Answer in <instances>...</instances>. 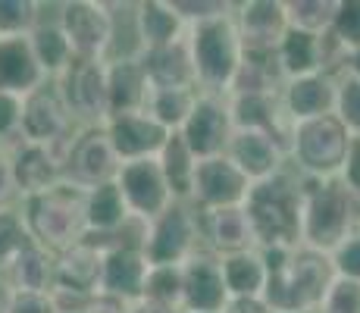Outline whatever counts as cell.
Instances as JSON below:
<instances>
[{
  "instance_id": "cell-1",
  "label": "cell",
  "mask_w": 360,
  "mask_h": 313,
  "mask_svg": "<svg viewBox=\"0 0 360 313\" xmlns=\"http://www.w3.org/2000/svg\"><path fill=\"white\" fill-rule=\"evenodd\" d=\"M260 254L266 263V307L273 313H316L329 285L335 282L332 257L304 245L260 248Z\"/></svg>"
},
{
  "instance_id": "cell-2",
  "label": "cell",
  "mask_w": 360,
  "mask_h": 313,
  "mask_svg": "<svg viewBox=\"0 0 360 313\" xmlns=\"http://www.w3.org/2000/svg\"><path fill=\"white\" fill-rule=\"evenodd\" d=\"M301 210H304V179L295 170L251 185L245 213L257 248H297L301 245Z\"/></svg>"
},
{
  "instance_id": "cell-3",
  "label": "cell",
  "mask_w": 360,
  "mask_h": 313,
  "mask_svg": "<svg viewBox=\"0 0 360 313\" xmlns=\"http://www.w3.org/2000/svg\"><path fill=\"white\" fill-rule=\"evenodd\" d=\"M16 210L22 217L29 241L51 250L53 257L85 238V191L60 182L32 198H19Z\"/></svg>"
},
{
  "instance_id": "cell-4",
  "label": "cell",
  "mask_w": 360,
  "mask_h": 313,
  "mask_svg": "<svg viewBox=\"0 0 360 313\" xmlns=\"http://www.w3.org/2000/svg\"><path fill=\"white\" fill-rule=\"evenodd\" d=\"M354 232V194L345 188L342 179H304L301 245L320 254H332Z\"/></svg>"
},
{
  "instance_id": "cell-5",
  "label": "cell",
  "mask_w": 360,
  "mask_h": 313,
  "mask_svg": "<svg viewBox=\"0 0 360 313\" xmlns=\"http://www.w3.org/2000/svg\"><path fill=\"white\" fill-rule=\"evenodd\" d=\"M185 41H188L191 66H195L198 91L229 94L235 72H238L241 60H245V47H241L232 13L188 25Z\"/></svg>"
},
{
  "instance_id": "cell-6",
  "label": "cell",
  "mask_w": 360,
  "mask_h": 313,
  "mask_svg": "<svg viewBox=\"0 0 360 313\" xmlns=\"http://www.w3.org/2000/svg\"><path fill=\"white\" fill-rule=\"evenodd\" d=\"M351 141V132L335 116L297 122L288 138V170H295L301 179H338Z\"/></svg>"
},
{
  "instance_id": "cell-7",
  "label": "cell",
  "mask_w": 360,
  "mask_h": 313,
  "mask_svg": "<svg viewBox=\"0 0 360 313\" xmlns=\"http://www.w3.org/2000/svg\"><path fill=\"white\" fill-rule=\"evenodd\" d=\"M57 23L63 29L75 60H107L116 44V6L103 0H66L57 4Z\"/></svg>"
},
{
  "instance_id": "cell-8",
  "label": "cell",
  "mask_w": 360,
  "mask_h": 313,
  "mask_svg": "<svg viewBox=\"0 0 360 313\" xmlns=\"http://www.w3.org/2000/svg\"><path fill=\"white\" fill-rule=\"evenodd\" d=\"M53 85L63 97L75 129H103V122L110 120L107 60H75Z\"/></svg>"
},
{
  "instance_id": "cell-9",
  "label": "cell",
  "mask_w": 360,
  "mask_h": 313,
  "mask_svg": "<svg viewBox=\"0 0 360 313\" xmlns=\"http://www.w3.org/2000/svg\"><path fill=\"white\" fill-rule=\"evenodd\" d=\"M200 248V219L191 204H172L154 222H148L144 257L150 267H182Z\"/></svg>"
},
{
  "instance_id": "cell-10",
  "label": "cell",
  "mask_w": 360,
  "mask_h": 313,
  "mask_svg": "<svg viewBox=\"0 0 360 313\" xmlns=\"http://www.w3.org/2000/svg\"><path fill=\"white\" fill-rule=\"evenodd\" d=\"M179 135H182V141L188 144V151L198 160L223 157L235 135L232 113H229V94L198 91V101L191 107L185 125L179 129Z\"/></svg>"
},
{
  "instance_id": "cell-11",
  "label": "cell",
  "mask_w": 360,
  "mask_h": 313,
  "mask_svg": "<svg viewBox=\"0 0 360 313\" xmlns=\"http://www.w3.org/2000/svg\"><path fill=\"white\" fill-rule=\"evenodd\" d=\"M120 172V160L110 148L103 129H79L63 151V182L91 191L107 185Z\"/></svg>"
},
{
  "instance_id": "cell-12",
  "label": "cell",
  "mask_w": 360,
  "mask_h": 313,
  "mask_svg": "<svg viewBox=\"0 0 360 313\" xmlns=\"http://www.w3.org/2000/svg\"><path fill=\"white\" fill-rule=\"evenodd\" d=\"M75 132L79 129H75L72 116H69L53 82H47L38 91L22 97V141L66 151V144L72 141Z\"/></svg>"
},
{
  "instance_id": "cell-13",
  "label": "cell",
  "mask_w": 360,
  "mask_h": 313,
  "mask_svg": "<svg viewBox=\"0 0 360 313\" xmlns=\"http://www.w3.org/2000/svg\"><path fill=\"white\" fill-rule=\"evenodd\" d=\"M113 185L120 188V194H122V200H126L131 217L144 219V222H154L160 213H166L172 204H176L169 185H166V179L160 172L157 157L120 163V172H116Z\"/></svg>"
},
{
  "instance_id": "cell-14",
  "label": "cell",
  "mask_w": 360,
  "mask_h": 313,
  "mask_svg": "<svg viewBox=\"0 0 360 313\" xmlns=\"http://www.w3.org/2000/svg\"><path fill=\"white\" fill-rule=\"evenodd\" d=\"M251 182L232 166L229 157H210L198 160L195 182H191V200L198 213L223 210V207H245Z\"/></svg>"
},
{
  "instance_id": "cell-15",
  "label": "cell",
  "mask_w": 360,
  "mask_h": 313,
  "mask_svg": "<svg viewBox=\"0 0 360 313\" xmlns=\"http://www.w3.org/2000/svg\"><path fill=\"white\" fill-rule=\"evenodd\" d=\"M4 154L6 163H10L16 198H32V194H41L63 182V151L60 148L19 141Z\"/></svg>"
},
{
  "instance_id": "cell-16",
  "label": "cell",
  "mask_w": 360,
  "mask_h": 313,
  "mask_svg": "<svg viewBox=\"0 0 360 313\" xmlns=\"http://www.w3.org/2000/svg\"><path fill=\"white\" fill-rule=\"evenodd\" d=\"M245 53H276L288 32L285 0H245L232 10Z\"/></svg>"
},
{
  "instance_id": "cell-17",
  "label": "cell",
  "mask_w": 360,
  "mask_h": 313,
  "mask_svg": "<svg viewBox=\"0 0 360 313\" xmlns=\"http://www.w3.org/2000/svg\"><path fill=\"white\" fill-rule=\"evenodd\" d=\"M229 304V288L223 279L219 257L200 248L182 263V310L185 313H223Z\"/></svg>"
},
{
  "instance_id": "cell-18",
  "label": "cell",
  "mask_w": 360,
  "mask_h": 313,
  "mask_svg": "<svg viewBox=\"0 0 360 313\" xmlns=\"http://www.w3.org/2000/svg\"><path fill=\"white\" fill-rule=\"evenodd\" d=\"M103 135H107L116 160H120V163H131V160H154L163 151L166 138H169L172 132L157 125L141 110V113L110 116V120L103 122Z\"/></svg>"
},
{
  "instance_id": "cell-19",
  "label": "cell",
  "mask_w": 360,
  "mask_h": 313,
  "mask_svg": "<svg viewBox=\"0 0 360 313\" xmlns=\"http://www.w3.org/2000/svg\"><path fill=\"white\" fill-rule=\"evenodd\" d=\"M276 63H279L282 79H301V75L314 72H338L342 69V57L329 44L326 34H307L288 29L285 38L276 47Z\"/></svg>"
},
{
  "instance_id": "cell-20",
  "label": "cell",
  "mask_w": 360,
  "mask_h": 313,
  "mask_svg": "<svg viewBox=\"0 0 360 313\" xmlns=\"http://www.w3.org/2000/svg\"><path fill=\"white\" fill-rule=\"evenodd\" d=\"M279 101L292 125L335 116V72H314L301 75V79H288L279 91Z\"/></svg>"
},
{
  "instance_id": "cell-21",
  "label": "cell",
  "mask_w": 360,
  "mask_h": 313,
  "mask_svg": "<svg viewBox=\"0 0 360 313\" xmlns=\"http://www.w3.org/2000/svg\"><path fill=\"white\" fill-rule=\"evenodd\" d=\"M229 113L235 132H263L276 144H282L288 157L292 122L282 110L279 94H229Z\"/></svg>"
},
{
  "instance_id": "cell-22",
  "label": "cell",
  "mask_w": 360,
  "mask_h": 313,
  "mask_svg": "<svg viewBox=\"0 0 360 313\" xmlns=\"http://www.w3.org/2000/svg\"><path fill=\"white\" fill-rule=\"evenodd\" d=\"M226 157L232 160V166L251 185L276 176V172H282L288 166L285 148L276 144L273 138L263 135V132H235L229 148H226Z\"/></svg>"
},
{
  "instance_id": "cell-23",
  "label": "cell",
  "mask_w": 360,
  "mask_h": 313,
  "mask_svg": "<svg viewBox=\"0 0 360 313\" xmlns=\"http://www.w3.org/2000/svg\"><path fill=\"white\" fill-rule=\"evenodd\" d=\"M148 257L141 248H110L103 250V269H101V295L120 298L126 304L141 301L144 279H148Z\"/></svg>"
},
{
  "instance_id": "cell-24",
  "label": "cell",
  "mask_w": 360,
  "mask_h": 313,
  "mask_svg": "<svg viewBox=\"0 0 360 313\" xmlns=\"http://www.w3.org/2000/svg\"><path fill=\"white\" fill-rule=\"evenodd\" d=\"M198 219H200V245L210 254L229 257V254H238V250L257 248L245 207L207 210V213H198Z\"/></svg>"
},
{
  "instance_id": "cell-25",
  "label": "cell",
  "mask_w": 360,
  "mask_h": 313,
  "mask_svg": "<svg viewBox=\"0 0 360 313\" xmlns=\"http://www.w3.org/2000/svg\"><path fill=\"white\" fill-rule=\"evenodd\" d=\"M129 217L131 213L126 200L113 182L91 188V191H85V238L82 241L94 245L98 250H107L110 238L126 226Z\"/></svg>"
},
{
  "instance_id": "cell-26",
  "label": "cell",
  "mask_w": 360,
  "mask_h": 313,
  "mask_svg": "<svg viewBox=\"0 0 360 313\" xmlns=\"http://www.w3.org/2000/svg\"><path fill=\"white\" fill-rule=\"evenodd\" d=\"M41 85H47V75L38 66L29 34L0 38V91L25 97L38 91Z\"/></svg>"
},
{
  "instance_id": "cell-27",
  "label": "cell",
  "mask_w": 360,
  "mask_h": 313,
  "mask_svg": "<svg viewBox=\"0 0 360 313\" xmlns=\"http://www.w3.org/2000/svg\"><path fill=\"white\" fill-rule=\"evenodd\" d=\"M131 29H135L138 51H154V47H166L185 41L188 25L182 23L169 0H141L131 4Z\"/></svg>"
},
{
  "instance_id": "cell-28",
  "label": "cell",
  "mask_w": 360,
  "mask_h": 313,
  "mask_svg": "<svg viewBox=\"0 0 360 313\" xmlns=\"http://www.w3.org/2000/svg\"><path fill=\"white\" fill-rule=\"evenodd\" d=\"M101 269H103V250L88 241L66 248L53 260V291H69V295H98L101 291Z\"/></svg>"
},
{
  "instance_id": "cell-29",
  "label": "cell",
  "mask_w": 360,
  "mask_h": 313,
  "mask_svg": "<svg viewBox=\"0 0 360 313\" xmlns=\"http://www.w3.org/2000/svg\"><path fill=\"white\" fill-rule=\"evenodd\" d=\"M150 94V82L144 75V66L138 53L131 57H110L107 60V101L110 116L141 113Z\"/></svg>"
},
{
  "instance_id": "cell-30",
  "label": "cell",
  "mask_w": 360,
  "mask_h": 313,
  "mask_svg": "<svg viewBox=\"0 0 360 313\" xmlns=\"http://www.w3.org/2000/svg\"><path fill=\"white\" fill-rule=\"evenodd\" d=\"M138 60L144 66L150 88H195V66H191L188 41L154 47V51H138Z\"/></svg>"
},
{
  "instance_id": "cell-31",
  "label": "cell",
  "mask_w": 360,
  "mask_h": 313,
  "mask_svg": "<svg viewBox=\"0 0 360 313\" xmlns=\"http://www.w3.org/2000/svg\"><path fill=\"white\" fill-rule=\"evenodd\" d=\"M53 260L57 257L51 250H44L34 241H25V248L16 254V260L10 263V269L4 273V279L10 282L13 291H41L51 295L53 291Z\"/></svg>"
},
{
  "instance_id": "cell-32",
  "label": "cell",
  "mask_w": 360,
  "mask_h": 313,
  "mask_svg": "<svg viewBox=\"0 0 360 313\" xmlns=\"http://www.w3.org/2000/svg\"><path fill=\"white\" fill-rule=\"evenodd\" d=\"M29 41H32L34 57H38V66L44 69L47 82H57L60 75L75 63L72 47H69L66 34L57 23V13H53V16H41V23L32 29Z\"/></svg>"
},
{
  "instance_id": "cell-33",
  "label": "cell",
  "mask_w": 360,
  "mask_h": 313,
  "mask_svg": "<svg viewBox=\"0 0 360 313\" xmlns=\"http://www.w3.org/2000/svg\"><path fill=\"white\" fill-rule=\"evenodd\" d=\"M219 267H223L229 298H263V288H266V263H263L260 248L219 257Z\"/></svg>"
},
{
  "instance_id": "cell-34",
  "label": "cell",
  "mask_w": 360,
  "mask_h": 313,
  "mask_svg": "<svg viewBox=\"0 0 360 313\" xmlns=\"http://www.w3.org/2000/svg\"><path fill=\"white\" fill-rule=\"evenodd\" d=\"M157 163H160V172L172 191V200L176 204H188L191 200V182H195V170H198V157L188 151V144L182 141L179 132H172L166 138L163 151L157 154Z\"/></svg>"
},
{
  "instance_id": "cell-35",
  "label": "cell",
  "mask_w": 360,
  "mask_h": 313,
  "mask_svg": "<svg viewBox=\"0 0 360 313\" xmlns=\"http://www.w3.org/2000/svg\"><path fill=\"white\" fill-rule=\"evenodd\" d=\"M195 101H198L195 88H150L144 113L157 125H163L166 132H179L188 120Z\"/></svg>"
},
{
  "instance_id": "cell-36",
  "label": "cell",
  "mask_w": 360,
  "mask_h": 313,
  "mask_svg": "<svg viewBox=\"0 0 360 313\" xmlns=\"http://www.w3.org/2000/svg\"><path fill=\"white\" fill-rule=\"evenodd\" d=\"M338 0H285L288 29L307 34H329Z\"/></svg>"
},
{
  "instance_id": "cell-37",
  "label": "cell",
  "mask_w": 360,
  "mask_h": 313,
  "mask_svg": "<svg viewBox=\"0 0 360 313\" xmlns=\"http://www.w3.org/2000/svg\"><path fill=\"white\" fill-rule=\"evenodd\" d=\"M329 44L338 51V57L360 51V0H338V10L335 19H332V29H329Z\"/></svg>"
},
{
  "instance_id": "cell-38",
  "label": "cell",
  "mask_w": 360,
  "mask_h": 313,
  "mask_svg": "<svg viewBox=\"0 0 360 313\" xmlns=\"http://www.w3.org/2000/svg\"><path fill=\"white\" fill-rule=\"evenodd\" d=\"M44 16V4L38 0H0V38L32 34Z\"/></svg>"
},
{
  "instance_id": "cell-39",
  "label": "cell",
  "mask_w": 360,
  "mask_h": 313,
  "mask_svg": "<svg viewBox=\"0 0 360 313\" xmlns=\"http://www.w3.org/2000/svg\"><path fill=\"white\" fill-rule=\"evenodd\" d=\"M141 298L182 310V267H150Z\"/></svg>"
},
{
  "instance_id": "cell-40",
  "label": "cell",
  "mask_w": 360,
  "mask_h": 313,
  "mask_svg": "<svg viewBox=\"0 0 360 313\" xmlns=\"http://www.w3.org/2000/svg\"><path fill=\"white\" fill-rule=\"evenodd\" d=\"M335 120L360 138V79L351 72H335Z\"/></svg>"
},
{
  "instance_id": "cell-41",
  "label": "cell",
  "mask_w": 360,
  "mask_h": 313,
  "mask_svg": "<svg viewBox=\"0 0 360 313\" xmlns=\"http://www.w3.org/2000/svg\"><path fill=\"white\" fill-rule=\"evenodd\" d=\"M25 241H29V235H25L19 210L16 207H0V276L10 269V263L25 248Z\"/></svg>"
},
{
  "instance_id": "cell-42",
  "label": "cell",
  "mask_w": 360,
  "mask_h": 313,
  "mask_svg": "<svg viewBox=\"0 0 360 313\" xmlns=\"http://www.w3.org/2000/svg\"><path fill=\"white\" fill-rule=\"evenodd\" d=\"M22 141V97L0 91V151Z\"/></svg>"
},
{
  "instance_id": "cell-43",
  "label": "cell",
  "mask_w": 360,
  "mask_h": 313,
  "mask_svg": "<svg viewBox=\"0 0 360 313\" xmlns=\"http://www.w3.org/2000/svg\"><path fill=\"white\" fill-rule=\"evenodd\" d=\"M316 313H360V282L335 276V282L329 285Z\"/></svg>"
},
{
  "instance_id": "cell-44",
  "label": "cell",
  "mask_w": 360,
  "mask_h": 313,
  "mask_svg": "<svg viewBox=\"0 0 360 313\" xmlns=\"http://www.w3.org/2000/svg\"><path fill=\"white\" fill-rule=\"evenodd\" d=\"M169 4H172V10L182 16L185 25L207 23V19L226 16V13L235 10V4H229V0H169Z\"/></svg>"
},
{
  "instance_id": "cell-45",
  "label": "cell",
  "mask_w": 360,
  "mask_h": 313,
  "mask_svg": "<svg viewBox=\"0 0 360 313\" xmlns=\"http://www.w3.org/2000/svg\"><path fill=\"white\" fill-rule=\"evenodd\" d=\"M329 257H332V267H335V276L360 282V232H354L351 238H345Z\"/></svg>"
},
{
  "instance_id": "cell-46",
  "label": "cell",
  "mask_w": 360,
  "mask_h": 313,
  "mask_svg": "<svg viewBox=\"0 0 360 313\" xmlns=\"http://www.w3.org/2000/svg\"><path fill=\"white\" fill-rule=\"evenodd\" d=\"M6 313H57V304L51 295H41V291H13Z\"/></svg>"
},
{
  "instance_id": "cell-47",
  "label": "cell",
  "mask_w": 360,
  "mask_h": 313,
  "mask_svg": "<svg viewBox=\"0 0 360 313\" xmlns=\"http://www.w3.org/2000/svg\"><path fill=\"white\" fill-rule=\"evenodd\" d=\"M338 179H342L345 188H348L351 194L360 191V138H354V141H351L348 160H345V166H342V172H338Z\"/></svg>"
},
{
  "instance_id": "cell-48",
  "label": "cell",
  "mask_w": 360,
  "mask_h": 313,
  "mask_svg": "<svg viewBox=\"0 0 360 313\" xmlns=\"http://www.w3.org/2000/svg\"><path fill=\"white\" fill-rule=\"evenodd\" d=\"M16 188H13V176H10V163L6 154L0 151V207H16Z\"/></svg>"
},
{
  "instance_id": "cell-49",
  "label": "cell",
  "mask_w": 360,
  "mask_h": 313,
  "mask_svg": "<svg viewBox=\"0 0 360 313\" xmlns=\"http://www.w3.org/2000/svg\"><path fill=\"white\" fill-rule=\"evenodd\" d=\"M223 313H273L263 298H229Z\"/></svg>"
},
{
  "instance_id": "cell-50",
  "label": "cell",
  "mask_w": 360,
  "mask_h": 313,
  "mask_svg": "<svg viewBox=\"0 0 360 313\" xmlns=\"http://www.w3.org/2000/svg\"><path fill=\"white\" fill-rule=\"evenodd\" d=\"M85 313H129V304L120 301V298H110V295H94L91 304H88Z\"/></svg>"
},
{
  "instance_id": "cell-51",
  "label": "cell",
  "mask_w": 360,
  "mask_h": 313,
  "mask_svg": "<svg viewBox=\"0 0 360 313\" xmlns=\"http://www.w3.org/2000/svg\"><path fill=\"white\" fill-rule=\"evenodd\" d=\"M129 313H185V310H179V307H166V304H154V301H135V304H129Z\"/></svg>"
},
{
  "instance_id": "cell-52",
  "label": "cell",
  "mask_w": 360,
  "mask_h": 313,
  "mask_svg": "<svg viewBox=\"0 0 360 313\" xmlns=\"http://www.w3.org/2000/svg\"><path fill=\"white\" fill-rule=\"evenodd\" d=\"M338 72H351L354 79H360V51H354V53H348L345 57V63H342V69Z\"/></svg>"
},
{
  "instance_id": "cell-53",
  "label": "cell",
  "mask_w": 360,
  "mask_h": 313,
  "mask_svg": "<svg viewBox=\"0 0 360 313\" xmlns=\"http://www.w3.org/2000/svg\"><path fill=\"white\" fill-rule=\"evenodd\" d=\"M10 301H13V288H10V282L0 276V313L10 310Z\"/></svg>"
},
{
  "instance_id": "cell-54",
  "label": "cell",
  "mask_w": 360,
  "mask_h": 313,
  "mask_svg": "<svg viewBox=\"0 0 360 313\" xmlns=\"http://www.w3.org/2000/svg\"><path fill=\"white\" fill-rule=\"evenodd\" d=\"M354 219H357V232H360V191L354 194Z\"/></svg>"
}]
</instances>
